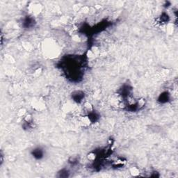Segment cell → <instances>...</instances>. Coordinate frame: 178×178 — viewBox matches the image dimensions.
Returning a JSON list of instances; mask_svg holds the SVG:
<instances>
[{
    "label": "cell",
    "instance_id": "6da1fadb",
    "mask_svg": "<svg viewBox=\"0 0 178 178\" xmlns=\"http://www.w3.org/2000/svg\"><path fill=\"white\" fill-rule=\"evenodd\" d=\"M32 155L35 159H40L41 158L43 157V155H44V152H43V150L40 148H36L34 150H33L32 152Z\"/></svg>",
    "mask_w": 178,
    "mask_h": 178
},
{
    "label": "cell",
    "instance_id": "7a4b0ae2",
    "mask_svg": "<svg viewBox=\"0 0 178 178\" xmlns=\"http://www.w3.org/2000/svg\"><path fill=\"white\" fill-rule=\"evenodd\" d=\"M74 99V100L77 102H80L82 100V99L84 98V93L82 91H76L75 92L73 95H72Z\"/></svg>",
    "mask_w": 178,
    "mask_h": 178
},
{
    "label": "cell",
    "instance_id": "3957f363",
    "mask_svg": "<svg viewBox=\"0 0 178 178\" xmlns=\"http://www.w3.org/2000/svg\"><path fill=\"white\" fill-rule=\"evenodd\" d=\"M59 174H60L59 175L60 177H68L69 176V171L66 169H63L61 170V173H59Z\"/></svg>",
    "mask_w": 178,
    "mask_h": 178
},
{
    "label": "cell",
    "instance_id": "277c9868",
    "mask_svg": "<svg viewBox=\"0 0 178 178\" xmlns=\"http://www.w3.org/2000/svg\"><path fill=\"white\" fill-rule=\"evenodd\" d=\"M160 98H161L160 100H161V102H164V100L168 101V95H167V93H165L164 94H162V95H161V97H160Z\"/></svg>",
    "mask_w": 178,
    "mask_h": 178
}]
</instances>
